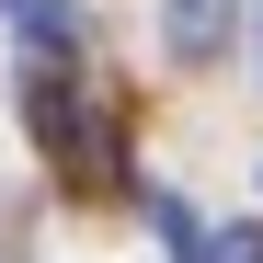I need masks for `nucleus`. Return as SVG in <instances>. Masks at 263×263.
<instances>
[{
  "mask_svg": "<svg viewBox=\"0 0 263 263\" xmlns=\"http://www.w3.org/2000/svg\"><path fill=\"white\" fill-rule=\"evenodd\" d=\"M23 126L46 138V160H69V183H115V115L69 69H23Z\"/></svg>",
  "mask_w": 263,
  "mask_h": 263,
  "instance_id": "f257e3e1",
  "label": "nucleus"
},
{
  "mask_svg": "<svg viewBox=\"0 0 263 263\" xmlns=\"http://www.w3.org/2000/svg\"><path fill=\"white\" fill-rule=\"evenodd\" d=\"M160 34H172V58H183V69H206V58L240 34V0H160Z\"/></svg>",
  "mask_w": 263,
  "mask_h": 263,
  "instance_id": "f03ea898",
  "label": "nucleus"
},
{
  "mask_svg": "<svg viewBox=\"0 0 263 263\" xmlns=\"http://www.w3.org/2000/svg\"><path fill=\"white\" fill-rule=\"evenodd\" d=\"M80 34H92V23H80V0H23V46H34V58H69Z\"/></svg>",
  "mask_w": 263,
  "mask_h": 263,
  "instance_id": "7ed1b4c3",
  "label": "nucleus"
},
{
  "mask_svg": "<svg viewBox=\"0 0 263 263\" xmlns=\"http://www.w3.org/2000/svg\"><path fill=\"white\" fill-rule=\"evenodd\" d=\"M195 263H263V229H217V240H195Z\"/></svg>",
  "mask_w": 263,
  "mask_h": 263,
  "instance_id": "20e7f679",
  "label": "nucleus"
}]
</instances>
